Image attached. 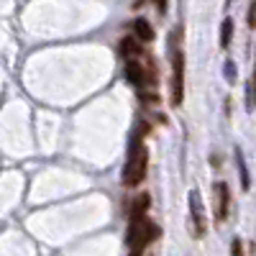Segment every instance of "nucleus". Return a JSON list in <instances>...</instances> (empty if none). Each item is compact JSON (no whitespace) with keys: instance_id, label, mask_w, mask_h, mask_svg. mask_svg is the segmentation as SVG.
Masks as SVG:
<instances>
[{"instance_id":"obj_1","label":"nucleus","mask_w":256,"mask_h":256,"mask_svg":"<svg viewBox=\"0 0 256 256\" xmlns=\"http://www.w3.org/2000/svg\"><path fill=\"white\" fill-rule=\"evenodd\" d=\"M146 169H148V148L141 144V136L136 134V138L131 144V152H128L126 169H123V184L126 187H136L138 182H144Z\"/></svg>"},{"instance_id":"obj_2","label":"nucleus","mask_w":256,"mask_h":256,"mask_svg":"<svg viewBox=\"0 0 256 256\" xmlns=\"http://www.w3.org/2000/svg\"><path fill=\"white\" fill-rule=\"evenodd\" d=\"M184 100V54L177 49L172 54V105H182Z\"/></svg>"},{"instance_id":"obj_3","label":"nucleus","mask_w":256,"mask_h":256,"mask_svg":"<svg viewBox=\"0 0 256 256\" xmlns=\"http://www.w3.org/2000/svg\"><path fill=\"white\" fill-rule=\"evenodd\" d=\"M216 195H218V202H216V220H226L228 212H230V187H228V182H218V184H216Z\"/></svg>"},{"instance_id":"obj_4","label":"nucleus","mask_w":256,"mask_h":256,"mask_svg":"<svg viewBox=\"0 0 256 256\" xmlns=\"http://www.w3.org/2000/svg\"><path fill=\"white\" fill-rule=\"evenodd\" d=\"M190 212H192V223H195V233L205 236V216H202V205H200V192L192 190L190 192Z\"/></svg>"},{"instance_id":"obj_5","label":"nucleus","mask_w":256,"mask_h":256,"mask_svg":"<svg viewBox=\"0 0 256 256\" xmlns=\"http://www.w3.org/2000/svg\"><path fill=\"white\" fill-rule=\"evenodd\" d=\"M118 54H120L123 59H134V56L144 54V49H141V41H138L136 36H126V38L120 41V46H118Z\"/></svg>"},{"instance_id":"obj_6","label":"nucleus","mask_w":256,"mask_h":256,"mask_svg":"<svg viewBox=\"0 0 256 256\" xmlns=\"http://www.w3.org/2000/svg\"><path fill=\"white\" fill-rule=\"evenodd\" d=\"M131 28H134V36L138 38V41H154V28H152V24H148L146 18H136L134 24H131Z\"/></svg>"},{"instance_id":"obj_7","label":"nucleus","mask_w":256,"mask_h":256,"mask_svg":"<svg viewBox=\"0 0 256 256\" xmlns=\"http://www.w3.org/2000/svg\"><path fill=\"white\" fill-rule=\"evenodd\" d=\"M148 205H152V198L146 195H138L136 198V202H134V208H131V220H138V218H146V210H148Z\"/></svg>"},{"instance_id":"obj_8","label":"nucleus","mask_w":256,"mask_h":256,"mask_svg":"<svg viewBox=\"0 0 256 256\" xmlns=\"http://www.w3.org/2000/svg\"><path fill=\"white\" fill-rule=\"evenodd\" d=\"M230 36H233V20L226 18V20H223V26H220V46H223V49L230 46Z\"/></svg>"},{"instance_id":"obj_9","label":"nucleus","mask_w":256,"mask_h":256,"mask_svg":"<svg viewBox=\"0 0 256 256\" xmlns=\"http://www.w3.org/2000/svg\"><path fill=\"white\" fill-rule=\"evenodd\" d=\"M230 256H244V246L238 238H233V244H230Z\"/></svg>"},{"instance_id":"obj_10","label":"nucleus","mask_w":256,"mask_h":256,"mask_svg":"<svg viewBox=\"0 0 256 256\" xmlns=\"http://www.w3.org/2000/svg\"><path fill=\"white\" fill-rule=\"evenodd\" d=\"M154 6H156V10H159L162 16H166V10H169V0H154Z\"/></svg>"},{"instance_id":"obj_11","label":"nucleus","mask_w":256,"mask_h":256,"mask_svg":"<svg viewBox=\"0 0 256 256\" xmlns=\"http://www.w3.org/2000/svg\"><path fill=\"white\" fill-rule=\"evenodd\" d=\"M248 28H254V6L248 8Z\"/></svg>"}]
</instances>
